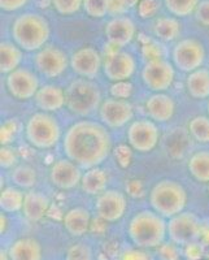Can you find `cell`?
I'll list each match as a JSON object with an SVG mask.
<instances>
[{"instance_id":"obj_42","label":"cell","mask_w":209,"mask_h":260,"mask_svg":"<svg viewBox=\"0 0 209 260\" xmlns=\"http://www.w3.org/2000/svg\"><path fill=\"white\" fill-rule=\"evenodd\" d=\"M195 18L200 25L209 27V0H203L199 3L195 11Z\"/></svg>"},{"instance_id":"obj_34","label":"cell","mask_w":209,"mask_h":260,"mask_svg":"<svg viewBox=\"0 0 209 260\" xmlns=\"http://www.w3.org/2000/svg\"><path fill=\"white\" fill-rule=\"evenodd\" d=\"M83 0H52V7L59 15L72 16L82 8Z\"/></svg>"},{"instance_id":"obj_17","label":"cell","mask_w":209,"mask_h":260,"mask_svg":"<svg viewBox=\"0 0 209 260\" xmlns=\"http://www.w3.org/2000/svg\"><path fill=\"white\" fill-rule=\"evenodd\" d=\"M71 67L77 76L92 80L103 68V60L96 48L86 46L72 55Z\"/></svg>"},{"instance_id":"obj_43","label":"cell","mask_w":209,"mask_h":260,"mask_svg":"<svg viewBox=\"0 0 209 260\" xmlns=\"http://www.w3.org/2000/svg\"><path fill=\"white\" fill-rule=\"evenodd\" d=\"M121 260H152V256L143 248H130L122 254Z\"/></svg>"},{"instance_id":"obj_24","label":"cell","mask_w":209,"mask_h":260,"mask_svg":"<svg viewBox=\"0 0 209 260\" xmlns=\"http://www.w3.org/2000/svg\"><path fill=\"white\" fill-rule=\"evenodd\" d=\"M107 185H108V176L106 171L99 167L87 169L81 180V187L83 191L87 195H95V197L106 191Z\"/></svg>"},{"instance_id":"obj_48","label":"cell","mask_w":209,"mask_h":260,"mask_svg":"<svg viewBox=\"0 0 209 260\" xmlns=\"http://www.w3.org/2000/svg\"><path fill=\"white\" fill-rule=\"evenodd\" d=\"M7 213L2 212L0 216V221H2V234H4L7 232V226H8V220H7Z\"/></svg>"},{"instance_id":"obj_49","label":"cell","mask_w":209,"mask_h":260,"mask_svg":"<svg viewBox=\"0 0 209 260\" xmlns=\"http://www.w3.org/2000/svg\"><path fill=\"white\" fill-rule=\"evenodd\" d=\"M0 260H11L9 259L8 251H6V250H2V252H0Z\"/></svg>"},{"instance_id":"obj_11","label":"cell","mask_w":209,"mask_h":260,"mask_svg":"<svg viewBox=\"0 0 209 260\" xmlns=\"http://www.w3.org/2000/svg\"><path fill=\"white\" fill-rule=\"evenodd\" d=\"M99 116L107 127L118 129L131 122L134 118V107L126 99L108 98L101 102L99 107Z\"/></svg>"},{"instance_id":"obj_14","label":"cell","mask_w":209,"mask_h":260,"mask_svg":"<svg viewBox=\"0 0 209 260\" xmlns=\"http://www.w3.org/2000/svg\"><path fill=\"white\" fill-rule=\"evenodd\" d=\"M7 90L17 101H29L37 95L39 81L31 71L17 68L7 76Z\"/></svg>"},{"instance_id":"obj_23","label":"cell","mask_w":209,"mask_h":260,"mask_svg":"<svg viewBox=\"0 0 209 260\" xmlns=\"http://www.w3.org/2000/svg\"><path fill=\"white\" fill-rule=\"evenodd\" d=\"M34 101L43 112H56L65 106V91L55 85L42 86L34 96Z\"/></svg>"},{"instance_id":"obj_38","label":"cell","mask_w":209,"mask_h":260,"mask_svg":"<svg viewBox=\"0 0 209 260\" xmlns=\"http://www.w3.org/2000/svg\"><path fill=\"white\" fill-rule=\"evenodd\" d=\"M111 94L116 99H129L133 94V85L129 81H120L111 86Z\"/></svg>"},{"instance_id":"obj_46","label":"cell","mask_w":209,"mask_h":260,"mask_svg":"<svg viewBox=\"0 0 209 260\" xmlns=\"http://www.w3.org/2000/svg\"><path fill=\"white\" fill-rule=\"evenodd\" d=\"M116 157H117L118 162H120L122 167L129 166L130 157H131V154H130V150L126 147V146H120L116 151Z\"/></svg>"},{"instance_id":"obj_29","label":"cell","mask_w":209,"mask_h":260,"mask_svg":"<svg viewBox=\"0 0 209 260\" xmlns=\"http://www.w3.org/2000/svg\"><path fill=\"white\" fill-rule=\"evenodd\" d=\"M25 194L20 187L9 186L2 190L0 195V208L4 213H17L22 211Z\"/></svg>"},{"instance_id":"obj_28","label":"cell","mask_w":209,"mask_h":260,"mask_svg":"<svg viewBox=\"0 0 209 260\" xmlns=\"http://www.w3.org/2000/svg\"><path fill=\"white\" fill-rule=\"evenodd\" d=\"M190 175L201 183H209V150L196 151L187 162Z\"/></svg>"},{"instance_id":"obj_47","label":"cell","mask_w":209,"mask_h":260,"mask_svg":"<svg viewBox=\"0 0 209 260\" xmlns=\"http://www.w3.org/2000/svg\"><path fill=\"white\" fill-rule=\"evenodd\" d=\"M200 238H201V245H203L204 252H205L209 257V226L201 228Z\"/></svg>"},{"instance_id":"obj_45","label":"cell","mask_w":209,"mask_h":260,"mask_svg":"<svg viewBox=\"0 0 209 260\" xmlns=\"http://www.w3.org/2000/svg\"><path fill=\"white\" fill-rule=\"evenodd\" d=\"M29 0H0V7L4 12H16L18 9L24 8Z\"/></svg>"},{"instance_id":"obj_9","label":"cell","mask_w":209,"mask_h":260,"mask_svg":"<svg viewBox=\"0 0 209 260\" xmlns=\"http://www.w3.org/2000/svg\"><path fill=\"white\" fill-rule=\"evenodd\" d=\"M159 141L160 130L152 120L139 118L129 125L127 142L134 151L147 154L156 147Z\"/></svg>"},{"instance_id":"obj_50","label":"cell","mask_w":209,"mask_h":260,"mask_svg":"<svg viewBox=\"0 0 209 260\" xmlns=\"http://www.w3.org/2000/svg\"><path fill=\"white\" fill-rule=\"evenodd\" d=\"M127 4H129L130 8H134V7L138 6V3L141 2V0H126Z\"/></svg>"},{"instance_id":"obj_18","label":"cell","mask_w":209,"mask_h":260,"mask_svg":"<svg viewBox=\"0 0 209 260\" xmlns=\"http://www.w3.org/2000/svg\"><path fill=\"white\" fill-rule=\"evenodd\" d=\"M104 34L109 43L122 48L130 45L135 38L136 26L134 21L127 16H117L107 22Z\"/></svg>"},{"instance_id":"obj_8","label":"cell","mask_w":209,"mask_h":260,"mask_svg":"<svg viewBox=\"0 0 209 260\" xmlns=\"http://www.w3.org/2000/svg\"><path fill=\"white\" fill-rule=\"evenodd\" d=\"M171 59L176 68L185 73H191L203 65L205 60V48L197 39H182L174 46Z\"/></svg>"},{"instance_id":"obj_41","label":"cell","mask_w":209,"mask_h":260,"mask_svg":"<svg viewBox=\"0 0 209 260\" xmlns=\"http://www.w3.org/2000/svg\"><path fill=\"white\" fill-rule=\"evenodd\" d=\"M16 122L7 121L2 125V133H0V139H2V146H8L12 142V139L16 136Z\"/></svg>"},{"instance_id":"obj_19","label":"cell","mask_w":209,"mask_h":260,"mask_svg":"<svg viewBox=\"0 0 209 260\" xmlns=\"http://www.w3.org/2000/svg\"><path fill=\"white\" fill-rule=\"evenodd\" d=\"M146 112L148 117L155 122H166L174 116L176 103L173 98L164 92L151 95L146 102Z\"/></svg>"},{"instance_id":"obj_2","label":"cell","mask_w":209,"mask_h":260,"mask_svg":"<svg viewBox=\"0 0 209 260\" xmlns=\"http://www.w3.org/2000/svg\"><path fill=\"white\" fill-rule=\"evenodd\" d=\"M127 234L135 247L143 250L157 248L168 236V222L153 210L139 211L130 220Z\"/></svg>"},{"instance_id":"obj_10","label":"cell","mask_w":209,"mask_h":260,"mask_svg":"<svg viewBox=\"0 0 209 260\" xmlns=\"http://www.w3.org/2000/svg\"><path fill=\"white\" fill-rule=\"evenodd\" d=\"M174 78H176L174 67L164 59L147 61L142 69V81L151 91H166L173 85Z\"/></svg>"},{"instance_id":"obj_40","label":"cell","mask_w":209,"mask_h":260,"mask_svg":"<svg viewBox=\"0 0 209 260\" xmlns=\"http://www.w3.org/2000/svg\"><path fill=\"white\" fill-rule=\"evenodd\" d=\"M107 9L108 15L117 17V16H125L130 9L126 0H107Z\"/></svg>"},{"instance_id":"obj_32","label":"cell","mask_w":209,"mask_h":260,"mask_svg":"<svg viewBox=\"0 0 209 260\" xmlns=\"http://www.w3.org/2000/svg\"><path fill=\"white\" fill-rule=\"evenodd\" d=\"M189 132L199 143H209V117L196 116L189 122Z\"/></svg>"},{"instance_id":"obj_4","label":"cell","mask_w":209,"mask_h":260,"mask_svg":"<svg viewBox=\"0 0 209 260\" xmlns=\"http://www.w3.org/2000/svg\"><path fill=\"white\" fill-rule=\"evenodd\" d=\"M151 207L165 219L183 212L187 204V192L180 182L173 180H161L151 189Z\"/></svg>"},{"instance_id":"obj_36","label":"cell","mask_w":209,"mask_h":260,"mask_svg":"<svg viewBox=\"0 0 209 260\" xmlns=\"http://www.w3.org/2000/svg\"><path fill=\"white\" fill-rule=\"evenodd\" d=\"M65 260H92L91 250L83 243H76L68 250Z\"/></svg>"},{"instance_id":"obj_25","label":"cell","mask_w":209,"mask_h":260,"mask_svg":"<svg viewBox=\"0 0 209 260\" xmlns=\"http://www.w3.org/2000/svg\"><path fill=\"white\" fill-rule=\"evenodd\" d=\"M186 89L194 99L209 98V71L199 68L189 73L186 78Z\"/></svg>"},{"instance_id":"obj_20","label":"cell","mask_w":209,"mask_h":260,"mask_svg":"<svg viewBox=\"0 0 209 260\" xmlns=\"http://www.w3.org/2000/svg\"><path fill=\"white\" fill-rule=\"evenodd\" d=\"M50 199L46 194L37 190H30L25 192L24 207H22V215L25 219L30 222L41 221L50 210Z\"/></svg>"},{"instance_id":"obj_31","label":"cell","mask_w":209,"mask_h":260,"mask_svg":"<svg viewBox=\"0 0 209 260\" xmlns=\"http://www.w3.org/2000/svg\"><path fill=\"white\" fill-rule=\"evenodd\" d=\"M165 7L176 17H187L196 11L200 0H164Z\"/></svg>"},{"instance_id":"obj_13","label":"cell","mask_w":209,"mask_h":260,"mask_svg":"<svg viewBox=\"0 0 209 260\" xmlns=\"http://www.w3.org/2000/svg\"><path fill=\"white\" fill-rule=\"evenodd\" d=\"M127 210V199L118 190H106L97 195L95 201V212L106 222H116L124 217Z\"/></svg>"},{"instance_id":"obj_6","label":"cell","mask_w":209,"mask_h":260,"mask_svg":"<svg viewBox=\"0 0 209 260\" xmlns=\"http://www.w3.org/2000/svg\"><path fill=\"white\" fill-rule=\"evenodd\" d=\"M27 142L39 150H48L61 138V127L56 118L48 112H37L29 117L25 127Z\"/></svg>"},{"instance_id":"obj_3","label":"cell","mask_w":209,"mask_h":260,"mask_svg":"<svg viewBox=\"0 0 209 260\" xmlns=\"http://www.w3.org/2000/svg\"><path fill=\"white\" fill-rule=\"evenodd\" d=\"M51 29L48 21L39 13L27 12L13 21L11 36L13 42L27 52H34L46 47L50 39Z\"/></svg>"},{"instance_id":"obj_5","label":"cell","mask_w":209,"mask_h":260,"mask_svg":"<svg viewBox=\"0 0 209 260\" xmlns=\"http://www.w3.org/2000/svg\"><path fill=\"white\" fill-rule=\"evenodd\" d=\"M101 104L99 86L87 78L73 81L65 90V106L77 116H89Z\"/></svg>"},{"instance_id":"obj_12","label":"cell","mask_w":209,"mask_h":260,"mask_svg":"<svg viewBox=\"0 0 209 260\" xmlns=\"http://www.w3.org/2000/svg\"><path fill=\"white\" fill-rule=\"evenodd\" d=\"M69 64L71 61L68 60L66 53L56 46H46L42 50L37 51L34 57L36 69L47 78L60 77L66 71Z\"/></svg>"},{"instance_id":"obj_15","label":"cell","mask_w":209,"mask_h":260,"mask_svg":"<svg viewBox=\"0 0 209 260\" xmlns=\"http://www.w3.org/2000/svg\"><path fill=\"white\" fill-rule=\"evenodd\" d=\"M136 71V61L129 52L117 51L111 55H106L103 60V72L106 77L112 82L127 81L133 77Z\"/></svg>"},{"instance_id":"obj_21","label":"cell","mask_w":209,"mask_h":260,"mask_svg":"<svg viewBox=\"0 0 209 260\" xmlns=\"http://www.w3.org/2000/svg\"><path fill=\"white\" fill-rule=\"evenodd\" d=\"M11 260H42L43 248L41 242L32 237H22L16 240L7 250Z\"/></svg>"},{"instance_id":"obj_22","label":"cell","mask_w":209,"mask_h":260,"mask_svg":"<svg viewBox=\"0 0 209 260\" xmlns=\"http://www.w3.org/2000/svg\"><path fill=\"white\" fill-rule=\"evenodd\" d=\"M65 231L68 232L72 237H82L90 232L91 228V215L86 208L74 207L66 211L62 219Z\"/></svg>"},{"instance_id":"obj_27","label":"cell","mask_w":209,"mask_h":260,"mask_svg":"<svg viewBox=\"0 0 209 260\" xmlns=\"http://www.w3.org/2000/svg\"><path fill=\"white\" fill-rule=\"evenodd\" d=\"M22 61V51L16 43L2 42L0 45V71L3 74L12 73Z\"/></svg>"},{"instance_id":"obj_51","label":"cell","mask_w":209,"mask_h":260,"mask_svg":"<svg viewBox=\"0 0 209 260\" xmlns=\"http://www.w3.org/2000/svg\"><path fill=\"white\" fill-rule=\"evenodd\" d=\"M206 108H208V115H209V99H208V106H206Z\"/></svg>"},{"instance_id":"obj_35","label":"cell","mask_w":209,"mask_h":260,"mask_svg":"<svg viewBox=\"0 0 209 260\" xmlns=\"http://www.w3.org/2000/svg\"><path fill=\"white\" fill-rule=\"evenodd\" d=\"M160 7V0H141L136 6V12L142 20H150L159 13Z\"/></svg>"},{"instance_id":"obj_33","label":"cell","mask_w":209,"mask_h":260,"mask_svg":"<svg viewBox=\"0 0 209 260\" xmlns=\"http://www.w3.org/2000/svg\"><path fill=\"white\" fill-rule=\"evenodd\" d=\"M82 8L91 18H103L108 15L107 0H83Z\"/></svg>"},{"instance_id":"obj_37","label":"cell","mask_w":209,"mask_h":260,"mask_svg":"<svg viewBox=\"0 0 209 260\" xmlns=\"http://www.w3.org/2000/svg\"><path fill=\"white\" fill-rule=\"evenodd\" d=\"M142 55H143V57H146L147 61L162 59V48L161 46L157 45L156 42L147 39L146 43H143V46H142Z\"/></svg>"},{"instance_id":"obj_30","label":"cell","mask_w":209,"mask_h":260,"mask_svg":"<svg viewBox=\"0 0 209 260\" xmlns=\"http://www.w3.org/2000/svg\"><path fill=\"white\" fill-rule=\"evenodd\" d=\"M11 181L20 189H32L37 183V172L30 166H17L11 171Z\"/></svg>"},{"instance_id":"obj_16","label":"cell","mask_w":209,"mask_h":260,"mask_svg":"<svg viewBox=\"0 0 209 260\" xmlns=\"http://www.w3.org/2000/svg\"><path fill=\"white\" fill-rule=\"evenodd\" d=\"M82 176L81 167L68 157L56 160L50 169L51 183L60 190H71L81 185Z\"/></svg>"},{"instance_id":"obj_7","label":"cell","mask_w":209,"mask_h":260,"mask_svg":"<svg viewBox=\"0 0 209 260\" xmlns=\"http://www.w3.org/2000/svg\"><path fill=\"white\" fill-rule=\"evenodd\" d=\"M200 219L192 212H181L168 221V236L177 246H189L195 243L201 236Z\"/></svg>"},{"instance_id":"obj_39","label":"cell","mask_w":209,"mask_h":260,"mask_svg":"<svg viewBox=\"0 0 209 260\" xmlns=\"http://www.w3.org/2000/svg\"><path fill=\"white\" fill-rule=\"evenodd\" d=\"M16 164H17L16 151L9 146H2V150H0V166H2V168H15Z\"/></svg>"},{"instance_id":"obj_1","label":"cell","mask_w":209,"mask_h":260,"mask_svg":"<svg viewBox=\"0 0 209 260\" xmlns=\"http://www.w3.org/2000/svg\"><path fill=\"white\" fill-rule=\"evenodd\" d=\"M62 150L65 156L81 168H95L111 154L112 139L106 125L82 120L66 130Z\"/></svg>"},{"instance_id":"obj_26","label":"cell","mask_w":209,"mask_h":260,"mask_svg":"<svg viewBox=\"0 0 209 260\" xmlns=\"http://www.w3.org/2000/svg\"><path fill=\"white\" fill-rule=\"evenodd\" d=\"M152 30L155 37H157L161 41L173 42L181 36L182 25L177 17L164 16V17H159L153 22Z\"/></svg>"},{"instance_id":"obj_44","label":"cell","mask_w":209,"mask_h":260,"mask_svg":"<svg viewBox=\"0 0 209 260\" xmlns=\"http://www.w3.org/2000/svg\"><path fill=\"white\" fill-rule=\"evenodd\" d=\"M160 254L164 260H178L180 259V254H178V250L176 247V243L170 242L164 245L162 243L160 246Z\"/></svg>"}]
</instances>
